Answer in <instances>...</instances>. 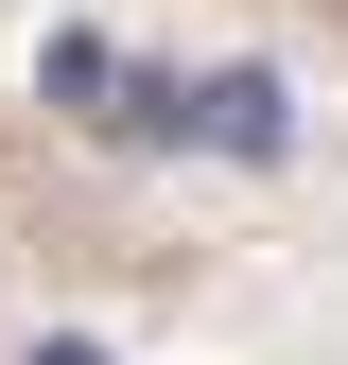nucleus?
<instances>
[{
  "instance_id": "2",
  "label": "nucleus",
  "mask_w": 348,
  "mask_h": 365,
  "mask_svg": "<svg viewBox=\"0 0 348 365\" xmlns=\"http://www.w3.org/2000/svg\"><path fill=\"white\" fill-rule=\"evenodd\" d=\"M122 70H140V53H105V35H53V105L87 122V140H105V105H122Z\"/></svg>"
},
{
  "instance_id": "3",
  "label": "nucleus",
  "mask_w": 348,
  "mask_h": 365,
  "mask_svg": "<svg viewBox=\"0 0 348 365\" xmlns=\"http://www.w3.org/2000/svg\"><path fill=\"white\" fill-rule=\"evenodd\" d=\"M35 365H105V348H87V331H53V348H35Z\"/></svg>"
},
{
  "instance_id": "1",
  "label": "nucleus",
  "mask_w": 348,
  "mask_h": 365,
  "mask_svg": "<svg viewBox=\"0 0 348 365\" xmlns=\"http://www.w3.org/2000/svg\"><path fill=\"white\" fill-rule=\"evenodd\" d=\"M192 140L209 157H279V70H209L192 87Z\"/></svg>"
}]
</instances>
